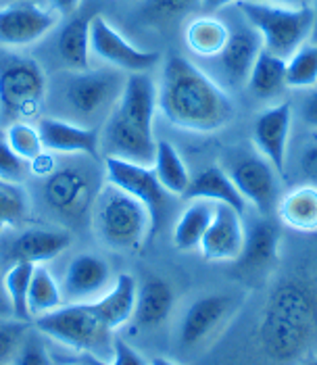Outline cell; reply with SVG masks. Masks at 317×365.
Masks as SVG:
<instances>
[{
    "instance_id": "44dd1931",
    "label": "cell",
    "mask_w": 317,
    "mask_h": 365,
    "mask_svg": "<svg viewBox=\"0 0 317 365\" xmlns=\"http://www.w3.org/2000/svg\"><path fill=\"white\" fill-rule=\"evenodd\" d=\"M280 224L271 217H259L244 232V247L238 257V265L251 274L271 269L280 261Z\"/></svg>"
},
{
    "instance_id": "f546056e",
    "label": "cell",
    "mask_w": 317,
    "mask_h": 365,
    "mask_svg": "<svg viewBox=\"0 0 317 365\" xmlns=\"http://www.w3.org/2000/svg\"><path fill=\"white\" fill-rule=\"evenodd\" d=\"M90 19L73 17L58 34V56L71 71L90 69Z\"/></svg>"
},
{
    "instance_id": "8fae6325",
    "label": "cell",
    "mask_w": 317,
    "mask_h": 365,
    "mask_svg": "<svg viewBox=\"0 0 317 365\" xmlns=\"http://www.w3.org/2000/svg\"><path fill=\"white\" fill-rule=\"evenodd\" d=\"M90 55L100 58L113 69L128 73H148L161 61L157 51L134 46L103 15H94L90 19Z\"/></svg>"
},
{
    "instance_id": "9c48e42d",
    "label": "cell",
    "mask_w": 317,
    "mask_h": 365,
    "mask_svg": "<svg viewBox=\"0 0 317 365\" xmlns=\"http://www.w3.org/2000/svg\"><path fill=\"white\" fill-rule=\"evenodd\" d=\"M125 78L119 69H84L73 71L65 84L63 96L69 109L84 119L109 117L117 105Z\"/></svg>"
},
{
    "instance_id": "ba28073f",
    "label": "cell",
    "mask_w": 317,
    "mask_h": 365,
    "mask_svg": "<svg viewBox=\"0 0 317 365\" xmlns=\"http://www.w3.org/2000/svg\"><path fill=\"white\" fill-rule=\"evenodd\" d=\"M46 73L33 58H11L0 67V125L31 117L46 98Z\"/></svg>"
},
{
    "instance_id": "d6a6232c",
    "label": "cell",
    "mask_w": 317,
    "mask_h": 365,
    "mask_svg": "<svg viewBox=\"0 0 317 365\" xmlns=\"http://www.w3.org/2000/svg\"><path fill=\"white\" fill-rule=\"evenodd\" d=\"M317 86V40L305 42L286 58V88L309 90Z\"/></svg>"
},
{
    "instance_id": "7c38bea8",
    "label": "cell",
    "mask_w": 317,
    "mask_h": 365,
    "mask_svg": "<svg viewBox=\"0 0 317 365\" xmlns=\"http://www.w3.org/2000/svg\"><path fill=\"white\" fill-rule=\"evenodd\" d=\"M57 21V13L40 2L9 0L0 6V46L13 51L28 48L51 34Z\"/></svg>"
},
{
    "instance_id": "f35d334b",
    "label": "cell",
    "mask_w": 317,
    "mask_h": 365,
    "mask_svg": "<svg viewBox=\"0 0 317 365\" xmlns=\"http://www.w3.org/2000/svg\"><path fill=\"white\" fill-rule=\"evenodd\" d=\"M145 13L152 19H175L188 11H192L197 4L201 6V0H142Z\"/></svg>"
},
{
    "instance_id": "d6986e66",
    "label": "cell",
    "mask_w": 317,
    "mask_h": 365,
    "mask_svg": "<svg viewBox=\"0 0 317 365\" xmlns=\"http://www.w3.org/2000/svg\"><path fill=\"white\" fill-rule=\"evenodd\" d=\"M38 132L44 150L61 155H84L98 159L100 155V132L92 125H78L61 117H42L38 121Z\"/></svg>"
},
{
    "instance_id": "e575fe53",
    "label": "cell",
    "mask_w": 317,
    "mask_h": 365,
    "mask_svg": "<svg viewBox=\"0 0 317 365\" xmlns=\"http://www.w3.org/2000/svg\"><path fill=\"white\" fill-rule=\"evenodd\" d=\"M29 215V198L24 184H11L0 180V232L11 225H19Z\"/></svg>"
},
{
    "instance_id": "2e32d148",
    "label": "cell",
    "mask_w": 317,
    "mask_h": 365,
    "mask_svg": "<svg viewBox=\"0 0 317 365\" xmlns=\"http://www.w3.org/2000/svg\"><path fill=\"white\" fill-rule=\"evenodd\" d=\"M92 178L78 168L51 171L44 182V200L63 217H78L94 202Z\"/></svg>"
},
{
    "instance_id": "ab89813d",
    "label": "cell",
    "mask_w": 317,
    "mask_h": 365,
    "mask_svg": "<svg viewBox=\"0 0 317 365\" xmlns=\"http://www.w3.org/2000/svg\"><path fill=\"white\" fill-rule=\"evenodd\" d=\"M298 171L305 178V184L317 186V140L309 142L298 159Z\"/></svg>"
},
{
    "instance_id": "6da1fadb",
    "label": "cell",
    "mask_w": 317,
    "mask_h": 365,
    "mask_svg": "<svg viewBox=\"0 0 317 365\" xmlns=\"http://www.w3.org/2000/svg\"><path fill=\"white\" fill-rule=\"evenodd\" d=\"M261 353L276 364L301 359L317 338V280L292 272L276 282L257 322Z\"/></svg>"
},
{
    "instance_id": "b9f144b4",
    "label": "cell",
    "mask_w": 317,
    "mask_h": 365,
    "mask_svg": "<svg viewBox=\"0 0 317 365\" xmlns=\"http://www.w3.org/2000/svg\"><path fill=\"white\" fill-rule=\"evenodd\" d=\"M301 117H303V121L309 128L317 130V88H311L309 94L303 98V103H301Z\"/></svg>"
},
{
    "instance_id": "52a82bcc",
    "label": "cell",
    "mask_w": 317,
    "mask_h": 365,
    "mask_svg": "<svg viewBox=\"0 0 317 365\" xmlns=\"http://www.w3.org/2000/svg\"><path fill=\"white\" fill-rule=\"evenodd\" d=\"M226 171L244 198L261 217L276 213L282 197V175L261 155L257 148H236L226 159Z\"/></svg>"
},
{
    "instance_id": "4316f807",
    "label": "cell",
    "mask_w": 317,
    "mask_h": 365,
    "mask_svg": "<svg viewBox=\"0 0 317 365\" xmlns=\"http://www.w3.org/2000/svg\"><path fill=\"white\" fill-rule=\"evenodd\" d=\"M152 171L157 175V180L161 182V186L172 195V197H184L188 186H190V171L186 168L182 155L177 153V148L172 142L157 140L155 148V159H152Z\"/></svg>"
},
{
    "instance_id": "1f68e13d",
    "label": "cell",
    "mask_w": 317,
    "mask_h": 365,
    "mask_svg": "<svg viewBox=\"0 0 317 365\" xmlns=\"http://www.w3.org/2000/svg\"><path fill=\"white\" fill-rule=\"evenodd\" d=\"M31 274H33V265L31 263H11V267L6 269L4 280H2L11 315L15 319H21V322H31V315H29L28 309Z\"/></svg>"
},
{
    "instance_id": "3957f363",
    "label": "cell",
    "mask_w": 317,
    "mask_h": 365,
    "mask_svg": "<svg viewBox=\"0 0 317 365\" xmlns=\"http://www.w3.org/2000/svg\"><path fill=\"white\" fill-rule=\"evenodd\" d=\"M157 105V84L148 73H130L121 96L100 132V150L107 157H119L132 163L152 165L157 140L152 121Z\"/></svg>"
},
{
    "instance_id": "836d02e7",
    "label": "cell",
    "mask_w": 317,
    "mask_h": 365,
    "mask_svg": "<svg viewBox=\"0 0 317 365\" xmlns=\"http://www.w3.org/2000/svg\"><path fill=\"white\" fill-rule=\"evenodd\" d=\"M4 138L9 146L28 163L31 165L36 159L44 155V144L40 138V132L36 125L28 123L26 119H17L9 125H4Z\"/></svg>"
},
{
    "instance_id": "e0dca14e",
    "label": "cell",
    "mask_w": 317,
    "mask_h": 365,
    "mask_svg": "<svg viewBox=\"0 0 317 365\" xmlns=\"http://www.w3.org/2000/svg\"><path fill=\"white\" fill-rule=\"evenodd\" d=\"M71 245V234L58 227H26L13 236L4 247V259L9 263H31L44 265L58 255L65 253Z\"/></svg>"
},
{
    "instance_id": "4fadbf2b",
    "label": "cell",
    "mask_w": 317,
    "mask_h": 365,
    "mask_svg": "<svg viewBox=\"0 0 317 365\" xmlns=\"http://www.w3.org/2000/svg\"><path fill=\"white\" fill-rule=\"evenodd\" d=\"M290 130H292V107L289 103H280L263 109L253 123L255 148L276 168L282 180L286 175Z\"/></svg>"
},
{
    "instance_id": "7dc6e473",
    "label": "cell",
    "mask_w": 317,
    "mask_h": 365,
    "mask_svg": "<svg viewBox=\"0 0 317 365\" xmlns=\"http://www.w3.org/2000/svg\"><path fill=\"white\" fill-rule=\"evenodd\" d=\"M311 11H313V38L317 40V0H313Z\"/></svg>"
},
{
    "instance_id": "c3c4849f",
    "label": "cell",
    "mask_w": 317,
    "mask_h": 365,
    "mask_svg": "<svg viewBox=\"0 0 317 365\" xmlns=\"http://www.w3.org/2000/svg\"><path fill=\"white\" fill-rule=\"evenodd\" d=\"M298 365H317V357H309V359H305V361H301Z\"/></svg>"
},
{
    "instance_id": "8992f818",
    "label": "cell",
    "mask_w": 317,
    "mask_h": 365,
    "mask_svg": "<svg viewBox=\"0 0 317 365\" xmlns=\"http://www.w3.org/2000/svg\"><path fill=\"white\" fill-rule=\"evenodd\" d=\"M94 230L117 251H138L150 236V213L132 195L109 184L94 197Z\"/></svg>"
},
{
    "instance_id": "5b68a950",
    "label": "cell",
    "mask_w": 317,
    "mask_h": 365,
    "mask_svg": "<svg viewBox=\"0 0 317 365\" xmlns=\"http://www.w3.org/2000/svg\"><path fill=\"white\" fill-rule=\"evenodd\" d=\"M236 9L242 19L261 36L263 48L289 58L313 36L311 4L284 6L261 0H238Z\"/></svg>"
},
{
    "instance_id": "ac0fdd59",
    "label": "cell",
    "mask_w": 317,
    "mask_h": 365,
    "mask_svg": "<svg viewBox=\"0 0 317 365\" xmlns=\"http://www.w3.org/2000/svg\"><path fill=\"white\" fill-rule=\"evenodd\" d=\"M244 232L246 227L238 211L226 205H215L213 220L202 236L199 251L207 261H238L244 247Z\"/></svg>"
},
{
    "instance_id": "cb8c5ba5",
    "label": "cell",
    "mask_w": 317,
    "mask_h": 365,
    "mask_svg": "<svg viewBox=\"0 0 317 365\" xmlns=\"http://www.w3.org/2000/svg\"><path fill=\"white\" fill-rule=\"evenodd\" d=\"M173 303L172 286L163 278L150 276L138 286L134 319L140 328H157L172 315Z\"/></svg>"
},
{
    "instance_id": "7bdbcfd3",
    "label": "cell",
    "mask_w": 317,
    "mask_h": 365,
    "mask_svg": "<svg viewBox=\"0 0 317 365\" xmlns=\"http://www.w3.org/2000/svg\"><path fill=\"white\" fill-rule=\"evenodd\" d=\"M48 4L57 15H71L80 9L82 0H48Z\"/></svg>"
},
{
    "instance_id": "74e56055",
    "label": "cell",
    "mask_w": 317,
    "mask_h": 365,
    "mask_svg": "<svg viewBox=\"0 0 317 365\" xmlns=\"http://www.w3.org/2000/svg\"><path fill=\"white\" fill-rule=\"evenodd\" d=\"M13 365H53L46 342L36 328L29 330L26 342H24V346H21V351H19Z\"/></svg>"
},
{
    "instance_id": "484cf974",
    "label": "cell",
    "mask_w": 317,
    "mask_h": 365,
    "mask_svg": "<svg viewBox=\"0 0 317 365\" xmlns=\"http://www.w3.org/2000/svg\"><path fill=\"white\" fill-rule=\"evenodd\" d=\"M215 205L209 200H190V205L182 211L173 225V245L177 251H194L199 249L202 236L213 220Z\"/></svg>"
},
{
    "instance_id": "9a60e30c",
    "label": "cell",
    "mask_w": 317,
    "mask_h": 365,
    "mask_svg": "<svg viewBox=\"0 0 317 365\" xmlns=\"http://www.w3.org/2000/svg\"><path fill=\"white\" fill-rule=\"evenodd\" d=\"M236 301L228 294H207L197 299L182 317L180 324V342L186 349H194L209 338L215 336L217 330L230 319Z\"/></svg>"
},
{
    "instance_id": "603a6c76",
    "label": "cell",
    "mask_w": 317,
    "mask_h": 365,
    "mask_svg": "<svg viewBox=\"0 0 317 365\" xmlns=\"http://www.w3.org/2000/svg\"><path fill=\"white\" fill-rule=\"evenodd\" d=\"M136 292H138V284L134 276L119 274L117 280L109 286V290L100 294L96 301H92L90 307L111 330H117L134 317Z\"/></svg>"
},
{
    "instance_id": "d4e9b609",
    "label": "cell",
    "mask_w": 317,
    "mask_h": 365,
    "mask_svg": "<svg viewBox=\"0 0 317 365\" xmlns=\"http://www.w3.org/2000/svg\"><path fill=\"white\" fill-rule=\"evenodd\" d=\"M276 213L280 222L296 232H317V186L303 184L289 190L278 200Z\"/></svg>"
},
{
    "instance_id": "ee69618b",
    "label": "cell",
    "mask_w": 317,
    "mask_h": 365,
    "mask_svg": "<svg viewBox=\"0 0 317 365\" xmlns=\"http://www.w3.org/2000/svg\"><path fill=\"white\" fill-rule=\"evenodd\" d=\"M238 0H201V9L211 13V11H219V9H226L230 4H236Z\"/></svg>"
},
{
    "instance_id": "bcb514c9",
    "label": "cell",
    "mask_w": 317,
    "mask_h": 365,
    "mask_svg": "<svg viewBox=\"0 0 317 365\" xmlns=\"http://www.w3.org/2000/svg\"><path fill=\"white\" fill-rule=\"evenodd\" d=\"M148 365H177V364L172 361V359H167V357H155V359H152Z\"/></svg>"
},
{
    "instance_id": "7a4b0ae2",
    "label": "cell",
    "mask_w": 317,
    "mask_h": 365,
    "mask_svg": "<svg viewBox=\"0 0 317 365\" xmlns=\"http://www.w3.org/2000/svg\"><path fill=\"white\" fill-rule=\"evenodd\" d=\"M157 105L172 125L194 134L219 132L236 115L226 88L180 55H172L163 65Z\"/></svg>"
},
{
    "instance_id": "f907efd6",
    "label": "cell",
    "mask_w": 317,
    "mask_h": 365,
    "mask_svg": "<svg viewBox=\"0 0 317 365\" xmlns=\"http://www.w3.org/2000/svg\"><path fill=\"white\" fill-rule=\"evenodd\" d=\"M33 2H40V0H33ZM40 4H42V2H40Z\"/></svg>"
},
{
    "instance_id": "f1b7e54d",
    "label": "cell",
    "mask_w": 317,
    "mask_h": 365,
    "mask_svg": "<svg viewBox=\"0 0 317 365\" xmlns=\"http://www.w3.org/2000/svg\"><path fill=\"white\" fill-rule=\"evenodd\" d=\"M246 86L261 101L278 96L286 88V58L269 53L267 48H261L249 73Z\"/></svg>"
},
{
    "instance_id": "60d3db41",
    "label": "cell",
    "mask_w": 317,
    "mask_h": 365,
    "mask_svg": "<svg viewBox=\"0 0 317 365\" xmlns=\"http://www.w3.org/2000/svg\"><path fill=\"white\" fill-rule=\"evenodd\" d=\"M111 365H148L140 357V353L130 346L125 340L121 338H115V353H113V359H111Z\"/></svg>"
},
{
    "instance_id": "681fc988",
    "label": "cell",
    "mask_w": 317,
    "mask_h": 365,
    "mask_svg": "<svg viewBox=\"0 0 317 365\" xmlns=\"http://www.w3.org/2000/svg\"><path fill=\"white\" fill-rule=\"evenodd\" d=\"M69 365H84V364H80V361H78V364H69Z\"/></svg>"
},
{
    "instance_id": "ffe728a7",
    "label": "cell",
    "mask_w": 317,
    "mask_h": 365,
    "mask_svg": "<svg viewBox=\"0 0 317 365\" xmlns=\"http://www.w3.org/2000/svg\"><path fill=\"white\" fill-rule=\"evenodd\" d=\"M261 48H263L261 36L246 21L240 28L230 29L228 44L215 56L219 63L222 78L228 80V84L234 88L246 84L249 73L255 65V58L261 53Z\"/></svg>"
},
{
    "instance_id": "277c9868",
    "label": "cell",
    "mask_w": 317,
    "mask_h": 365,
    "mask_svg": "<svg viewBox=\"0 0 317 365\" xmlns=\"http://www.w3.org/2000/svg\"><path fill=\"white\" fill-rule=\"evenodd\" d=\"M33 328L42 336L80 353L92 355L103 361H111L115 353V330H111L90 303H67L46 315L31 319Z\"/></svg>"
},
{
    "instance_id": "7402d4cb",
    "label": "cell",
    "mask_w": 317,
    "mask_h": 365,
    "mask_svg": "<svg viewBox=\"0 0 317 365\" xmlns=\"http://www.w3.org/2000/svg\"><path fill=\"white\" fill-rule=\"evenodd\" d=\"M184 198L209 200L213 205H226V207H232L234 211H238L240 215L246 209L244 198L240 197V192L234 186L228 171L222 165H211V168L202 169L199 175H194L190 180V186H188Z\"/></svg>"
},
{
    "instance_id": "d590c367",
    "label": "cell",
    "mask_w": 317,
    "mask_h": 365,
    "mask_svg": "<svg viewBox=\"0 0 317 365\" xmlns=\"http://www.w3.org/2000/svg\"><path fill=\"white\" fill-rule=\"evenodd\" d=\"M29 334V322L21 319H0V365H13L26 336Z\"/></svg>"
},
{
    "instance_id": "30bf717a",
    "label": "cell",
    "mask_w": 317,
    "mask_h": 365,
    "mask_svg": "<svg viewBox=\"0 0 317 365\" xmlns=\"http://www.w3.org/2000/svg\"><path fill=\"white\" fill-rule=\"evenodd\" d=\"M105 173L107 182L117 186L119 190L138 198L150 213V236L159 232L170 209V192L161 186L150 165L132 163L119 157L105 159Z\"/></svg>"
},
{
    "instance_id": "f6af8a7d",
    "label": "cell",
    "mask_w": 317,
    "mask_h": 365,
    "mask_svg": "<svg viewBox=\"0 0 317 365\" xmlns=\"http://www.w3.org/2000/svg\"><path fill=\"white\" fill-rule=\"evenodd\" d=\"M261 2H271V4H284V6H301V4H307V0H261Z\"/></svg>"
},
{
    "instance_id": "83f0119b",
    "label": "cell",
    "mask_w": 317,
    "mask_h": 365,
    "mask_svg": "<svg viewBox=\"0 0 317 365\" xmlns=\"http://www.w3.org/2000/svg\"><path fill=\"white\" fill-rule=\"evenodd\" d=\"M186 44L188 48L197 56L202 58H215L224 51V46L228 44L230 38V28L211 15H201L194 17L188 26H186Z\"/></svg>"
},
{
    "instance_id": "8d00e7d4",
    "label": "cell",
    "mask_w": 317,
    "mask_h": 365,
    "mask_svg": "<svg viewBox=\"0 0 317 365\" xmlns=\"http://www.w3.org/2000/svg\"><path fill=\"white\" fill-rule=\"evenodd\" d=\"M28 178V163L9 146L4 130H0V180L11 184H24Z\"/></svg>"
},
{
    "instance_id": "5bb4252c",
    "label": "cell",
    "mask_w": 317,
    "mask_h": 365,
    "mask_svg": "<svg viewBox=\"0 0 317 365\" xmlns=\"http://www.w3.org/2000/svg\"><path fill=\"white\" fill-rule=\"evenodd\" d=\"M111 286L109 263L92 253L73 257L65 269L61 282V292L65 303H92L105 294Z\"/></svg>"
},
{
    "instance_id": "4dcf8cb0",
    "label": "cell",
    "mask_w": 317,
    "mask_h": 365,
    "mask_svg": "<svg viewBox=\"0 0 317 365\" xmlns=\"http://www.w3.org/2000/svg\"><path fill=\"white\" fill-rule=\"evenodd\" d=\"M63 303L65 299L61 292V284L55 280L51 269L46 265H33L28 294V309L31 319L63 307Z\"/></svg>"
}]
</instances>
